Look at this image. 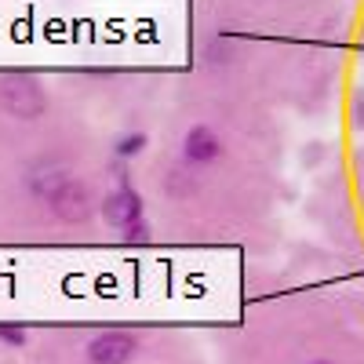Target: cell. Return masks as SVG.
Returning a JSON list of instances; mask_svg holds the SVG:
<instances>
[{"instance_id":"6da1fadb","label":"cell","mask_w":364,"mask_h":364,"mask_svg":"<svg viewBox=\"0 0 364 364\" xmlns=\"http://www.w3.org/2000/svg\"><path fill=\"white\" fill-rule=\"evenodd\" d=\"M29 190L33 197L48 200L63 223H84L91 215V193L80 178H70L63 171H41L29 178Z\"/></svg>"},{"instance_id":"7a4b0ae2","label":"cell","mask_w":364,"mask_h":364,"mask_svg":"<svg viewBox=\"0 0 364 364\" xmlns=\"http://www.w3.org/2000/svg\"><path fill=\"white\" fill-rule=\"evenodd\" d=\"M102 215L109 226H117L124 237L132 240H149V223H146V208H142V197L128 186L124 178L117 182V190H109L102 197Z\"/></svg>"},{"instance_id":"3957f363","label":"cell","mask_w":364,"mask_h":364,"mask_svg":"<svg viewBox=\"0 0 364 364\" xmlns=\"http://www.w3.org/2000/svg\"><path fill=\"white\" fill-rule=\"evenodd\" d=\"M0 106H4L8 113H15V117H22V120H37L48 109V99H44V87L33 77L15 73V77H8L4 84H0Z\"/></svg>"},{"instance_id":"277c9868","label":"cell","mask_w":364,"mask_h":364,"mask_svg":"<svg viewBox=\"0 0 364 364\" xmlns=\"http://www.w3.org/2000/svg\"><path fill=\"white\" fill-rule=\"evenodd\" d=\"M135 357H139V339L132 331H120V328L99 331V336H91V343H87L91 364H132Z\"/></svg>"},{"instance_id":"5b68a950","label":"cell","mask_w":364,"mask_h":364,"mask_svg":"<svg viewBox=\"0 0 364 364\" xmlns=\"http://www.w3.org/2000/svg\"><path fill=\"white\" fill-rule=\"evenodd\" d=\"M182 157H186V164H215L223 157L219 132L208 124H193L186 132V139H182Z\"/></svg>"},{"instance_id":"8992f818","label":"cell","mask_w":364,"mask_h":364,"mask_svg":"<svg viewBox=\"0 0 364 364\" xmlns=\"http://www.w3.org/2000/svg\"><path fill=\"white\" fill-rule=\"evenodd\" d=\"M146 142H149V139H146L142 132L120 135V139H117V157H120V161H128V157H139L142 149H146Z\"/></svg>"},{"instance_id":"52a82bcc","label":"cell","mask_w":364,"mask_h":364,"mask_svg":"<svg viewBox=\"0 0 364 364\" xmlns=\"http://www.w3.org/2000/svg\"><path fill=\"white\" fill-rule=\"evenodd\" d=\"M0 343L11 346V350H22L29 343V331L22 324H0Z\"/></svg>"},{"instance_id":"ba28073f","label":"cell","mask_w":364,"mask_h":364,"mask_svg":"<svg viewBox=\"0 0 364 364\" xmlns=\"http://www.w3.org/2000/svg\"><path fill=\"white\" fill-rule=\"evenodd\" d=\"M168 190H171L175 197H190V190H193V178H190L186 171H171V175H168Z\"/></svg>"},{"instance_id":"9c48e42d","label":"cell","mask_w":364,"mask_h":364,"mask_svg":"<svg viewBox=\"0 0 364 364\" xmlns=\"http://www.w3.org/2000/svg\"><path fill=\"white\" fill-rule=\"evenodd\" d=\"M353 120H357V128H364V99L357 102V109H353Z\"/></svg>"},{"instance_id":"30bf717a","label":"cell","mask_w":364,"mask_h":364,"mask_svg":"<svg viewBox=\"0 0 364 364\" xmlns=\"http://www.w3.org/2000/svg\"><path fill=\"white\" fill-rule=\"evenodd\" d=\"M310 364H328V360H310Z\"/></svg>"}]
</instances>
